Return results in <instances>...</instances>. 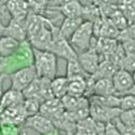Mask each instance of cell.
Wrapping results in <instances>:
<instances>
[{"instance_id": "obj_33", "label": "cell", "mask_w": 135, "mask_h": 135, "mask_svg": "<svg viewBox=\"0 0 135 135\" xmlns=\"http://www.w3.org/2000/svg\"><path fill=\"white\" fill-rule=\"evenodd\" d=\"M119 118L126 126L135 129V109L128 110V111H121Z\"/></svg>"}, {"instance_id": "obj_35", "label": "cell", "mask_w": 135, "mask_h": 135, "mask_svg": "<svg viewBox=\"0 0 135 135\" xmlns=\"http://www.w3.org/2000/svg\"><path fill=\"white\" fill-rule=\"evenodd\" d=\"M121 69L127 70L131 74L135 73V55L127 54L124 61H123V63H122Z\"/></svg>"}, {"instance_id": "obj_16", "label": "cell", "mask_w": 135, "mask_h": 135, "mask_svg": "<svg viewBox=\"0 0 135 135\" xmlns=\"http://www.w3.org/2000/svg\"><path fill=\"white\" fill-rule=\"evenodd\" d=\"M55 8L63 14L64 17L76 18L83 16V6L80 1H63L60 7Z\"/></svg>"}, {"instance_id": "obj_10", "label": "cell", "mask_w": 135, "mask_h": 135, "mask_svg": "<svg viewBox=\"0 0 135 135\" xmlns=\"http://www.w3.org/2000/svg\"><path fill=\"white\" fill-rule=\"evenodd\" d=\"M23 104L13 106L1 111V126H17V127L23 126L24 127L28 117L26 115Z\"/></svg>"}, {"instance_id": "obj_37", "label": "cell", "mask_w": 135, "mask_h": 135, "mask_svg": "<svg viewBox=\"0 0 135 135\" xmlns=\"http://www.w3.org/2000/svg\"><path fill=\"white\" fill-rule=\"evenodd\" d=\"M123 49H124L127 54H131V55H135V41L134 40H127L121 42Z\"/></svg>"}, {"instance_id": "obj_39", "label": "cell", "mask_w": 135, "mask_h": 135, "mask_svg": "<svg viewBox=\"0 0 135 135\" xmlns=\"http://www.w3.org/2000/svg\"><path fill=\"white\" fill-rule=\"evenodd\" d=\"M47 135H66V134H62V133H61V131L55 130L54 132H52V133H50V134H47Z\"/></svg>"}, {"instance_id": "obj_23", "label": "cell", "mask_w": 135, "mask_h": 135, "mask_svg": "<svg viewBox=\"0 0 135 135\" xmlns=\"http://www.w3.org/2000/svg\"><path fill=\"white\" fill-rule=\"evenodd\" d=\"M74 135H97L96 121H94L91 117L79 121L77 123L76 132Z\"/></svg>"}, {"instance_id": "obj_24", "label": "cell", "mask_w": 135, "mask_h": 135, "mask_svg": "<svg viewBox=\"0 0 135 135\" xmlns=\"http://www.w3.org/2000/svg\"><path fill=\"white\" fill-rule=\"evenodd\" d=\"M88 90V79H74L69 80L68 94L75 97H83Z\"/></svg>"}, {"instance_id": "obj_32", "label": "cell", "mask_w": 135, "mask_h": 135, "mask_svg": "<svg viewBox=\"0 0 135 135\" xmlns=\"http://www.w3.org/2000/svg\"><path fill=\"white\" fill-rule=\"evenodd\" d=\"M120 109H121V111H128V110L135 109V96H133L131 94L121 96Z\"/></svg>"}, {"instance_id": "obj_15", "label": "cell", "mask_w": 135, "mask_h": 135, "mask_svg": "<svg viewBox=\"0 0 135 135\" xmlns=\"http://www.w3.org/2000/svg\"><path fill=\"white\" fill-rule=\"evenodd\" d=\"M25 100V97L23 95V93L16 91L13 89H9L2 94L1 96V102H0V110L3 111L8 108H11L13 106L23 104Z\"/></svg>"}, {"instance_id": "obj_11", "label": "cell", "mask_w": 135, "mask_h": 135, "mask_svg": "<svg viewBox=\"0 0 135 135\" xmlns=\"http://www.w3.org/2000/svg\"><path fill=\"white\" fill-rule=\"evenodd\" d=\"M24 128L31 129L33 131L38 132L40 135H47L54 132L55 130H57L55 128L54 123L52 122V120L42 116L41 114L28 118L24 124Z\"/></svg>"}, {"instance_id": "obj_7", "label": "cell", "mask_w": 135, "mask_h": 135, "mask_svg": "<svg viewBox=\"0 0 135 135\" xmlns=\"http://www.w3.org/2000/svg\"><path fill=\"white\" fill-rule=\"evenodd\" d=\"M0 32H1V37H10L20 42L27 41V28L25 21L11 18L9 23L1 24Z\"/></svg>"}, {"instance_id": "obj_1", "label": "cell", "mask_w": 135, "mask_h": 135, "mask_svg": "<svg viewBox=\"0 0 135 135\" xmlns=\"http://www.w3.org/2000/svg\"><path fill=\"white\" fill-rule=\"evenodd\" d=\"M33 63H35L33 48L28 41L22 42L14 54L8 56V57H1V61H0L1 80L23 68L33 66Z\"/></svg>"}, {"instance_id": "obj_13", "label": "cell", "mask_w": 135, "mask_h": 135, "mask_svg": "<svg viewBox=\"0 0 135 135\" xmlns=\"http://www.w3.org/2000/svg\"><path fill=\"white\" fill-rule=\"evenodd\" d=\"M40 114L44 117L52 120V122L56 119H59L65 114V109L63 107V104L61 99L59 98H52L49 100H46L41 104Z\"/></svg>"}, {"instance_id": "obj_21", "label": "cell", "mask_w": 135, "mask_h": 135, "mask_svg": "<svg viewBox=\"0 0 135 135\" xmlns=\"http://www.w3.org/2000/svg\"><path fill=\"white\" fill-rule=\"evenodd\" d=\"M69 88V79L66 76L56 77L52 80V89L55 98L62 99L65 95L68 94Z\"/></svg>"}, {"instance_id": "obj_38", "label": "cell", "mask_w": 135, "mask_h": 135, "mask_svg": "<svg viewBox=\"0 0 135 135\" xmlns=\"http://www.w3.org/2000/svg\"><path fill=\"white\" fill-rule=\"evenodd\" d=\"M106 135H121V132L114 122H109L106 124Z\"/></svg>"}, {"instance_id": "obj_2", "label": "cell", "mask_w": 135, "mask_h": 135, "mask_svg": "<svg viewBox=\"0 0 135 135\" xmlns=\"http://www.w3.org/2000/svg\"><path fill=\"white\" fill-rule=\"evenodd\" d=\"M35 54V63L33 66L36 68L38 78L53 80L56 78L57 73V56L50 51H40L33 49Z\"/></svg>"}, {"instance_id": "obj_6", "label": "cell", "mask_w": 135, "mask_h": 135, "mask_svg": "<svg viewBox=\"0 0 135 135\" xmlns=\"http://www.w3.org/2000/svg\"><path fill=\"white\" fill-rule=\"evenodd\" d=\"M95 44H96V38H94L93 40L91 49L78 55V61H79L80 65L82 66L84 71L90 76H92L96 73L100 63L103 62L100 55L95 49Z\"/></svg>"}, {"instance_id": "obj_18", "label": "cell", "mask_w": 135, "mask_h": 135, "mask_svg": "<svg viewBox=\"0 0 135 135\" xmlns=\"http://www.w3.org/2000/svg\"><path fill=\"white\" fill-rule=\"evenodd\" d=\"M119 69L120 68L118 66H116L114 63H111L108 60H104L100 63L96 73L90 78H91L92 81H97L100 79H112Z\"/></svg>"}, {"instance_id": "obj_28", "label": "cell", "mask_w": 135, "mask_h": 135, "mask_svg": "<svg viewBox=\"0 0 135 135\" xmlns=\"http://www.w3.org/2000/svg\"><path fill=\"white\" fill-rule=\"evenodd\" d=\"M108 18L111 20V22L117 26V28H118L120 31L127 29L128 26H129V22H128L127 17L123 15V13L121 12L119 9H118L117 11H115V12L112 13Z\"/></svg>"}, {"instance_id": "obj_27", "label": "cell", "mask_w": 135, "mask_h": 135, "mask_svg": "<svg viewBox=\"0 0 135 135\" xmlns=\"http://www.w3.org/2000/svg\"><path fill=\"white\" fill-rule=\"evenodd\" d=\"M119 10L123 13L129 22H135V1H119L118 2Z\"/></svg>"}, {"instance_id": "obj_41", "label": "cell", "mask_w": 135, "mask_h": 135, "mask_svg": "<svg viewBox=\"0 0 135 135\" xmlns=\"http://www.w3.org/2000/svg\"><path fill=\"white\" fill-rule=\"evenodd\" d=\"M132 75H133V79H134V81H135V73H133Z\"/></svg>"}, {"instance_id": "obj_29", "label": "cell", "mask_w": 135, "mask_h": 135, "mask_svg": "<svg viewBox=\"0 0 135 135\" xmlns=\"http://www.w3.org/2000/svg\"><path fill=\"white\" fill-rule=\"evenodd\" d=\"M23 105H24V109L26 111V115L28 118L40 114L41 103L38 99H25Z\"/></svg>"}, {"instance_id": "obj_26", "label": "cell", "mask_w": 135, "mask_h": 135, "mask_svg": "<svg viewBox=\"0 0 135 135\" xmlns=\"http://www.w3.org/2000/svg\"><path fill=\"white\" fill-rule=\"evenodd\" d=\"M103 20H104V26H103V31H102V38L118 40L119 35H120V30L112 23L110 18L103 16Z\"/></svg>"}, {"instance_id": "obj_17", "label": "cell", "mask_w": 135, "mask_h": 135, "mask_svg": "<svg viewBox=\"0 0 135 135\" xmlns=\"http://www.w3.org/2000/svg\"><path fill=\"white\" fill-rule=\"evenodd\" d=\"M83 22L84 20L82 17H76V18L65 17L62 25L60 26V35L69 41L71 37L76 33V31L79 29V27L83 24Z\"/></svg>"}, {"instance_id": "obj_14", "label": "cell", "mask_w": 135, "mask_h": 135, "mask_svg": "<svg viewBox=\"0 0 135 135\" xmlns=\"http://www.w3.org/2000/svg\"><path fill=\"white\" fill-rule=\"evenodd\" d=\"M7 8L11 17L18 21H26L30 13V8L28 1L22 0H9L7 1Z\"/></svg>"}, {"instance_id": "obj_34", "label": "cell", "mask_w": 135, "mask_h": 135, "mask_svg": "<svg viewBox=\"0 0 135 135\" xmlns=\"http://www.w3.org/2000/svg\"><path fill=\"white\" fill-rule=\"evenodd\" d=\"M23 128L17 126H1V135H26V131Z\"/></svg>"}, {"instance_id": "obj_3", "label": "cell", "mask_w": 135, "mask_h": 135, "mask_svg": "<svg viewBox=\"0 0 135 135\" xmlns=\"http://www.w3.org/2000/svg\"><path fill=\"white\" fill-rule=\"evenodd\" d=\"M94 31L93 23L91 22H83V24L76 31V33L69 40L71 47L75 49L77 54L79 55L88 50L91 49L94 40Z\"/></svg>"}, {"instance_id": "obj_12", "label": "cell", "mask_w": 135, "mask_h": 135, "mask_svg": "<svg viewBox=\"0 0 135 135\" xmlns=\"http://www.w3.org/2000/svg\"><path fill=\"white\" fill-rule=\"evenodd\" d=\"M112 82H114L117 95H119V96L129 94L131 89L135 84V81L133 79V75L127 70H123V69H119L117 71V74L112 78Z\"/></svg>"}, {"instance_id": "obj_36", "label": "cell", "mask_w": 135, "mask_h": 135, "mask_svg": "<svg viewBox=\"0 0 135 135\" xmlns=\"http://www.w3.org/2000/svg\"><path fill=\"white\" fill-rule=\"evenodd\" d=\"M112 122H114L116 124V127L119 129V131L121 132V135H135V129L126 126L124 123L120 120V118L115 119Z\"/></svg>"}, {"instance_id": "obj_22", "label": "cell", "mask_w": 135, "mask_h": 135, "mask_svg": "<svg viewBox=\"0 0 135 135\" xmlns=\"http://www.w3.org/2000/svg\"><path fill=\"white\" fill-rule=\"evenodd\" d=\"M20 41L10 38V37H1L0 38V55L1 57H8V56L14 54L21 46Z\"/></svg>"}, {"instance_id": "obj_9", "label": "cell", "mask_w": 135, "mask_h": 135, "mask_svg": "<svg viewBox=\"0 0 135 135\" xmlns=\"http://www.w3.org/2000/svg\"><path fill=\"white\" fill-rule=\"evenodd\" d=\"M53 28H54V25L51 22L48 26L42 28L37 35L29 38L27 41L31 44V47L33 49L51 52L52 46H53Z\"/></svg>"}, {"instance_id": "obj_8", "label": "cell", "mask_w": 135, "mask_h": 135, "mask_svg": "<svg viewBox=\"0 0 135 135\" xmlns=\"http://www.w3.org/2000/svg\"><path fill=\"white\" fill-rule=\"evenodd\" d=\"M90 103H91V118L96 122H102L107 124L120 117V108H111L95 102H91V100Z\"/></svg>"}, {"instance_id": "obj_5", "label": "cell", "mask_w": 135, "mask_h": 135, "mask_svg": "<svg viewBox=\"0 0 135 135\" xmlns=\"http://www.w3.org/2000/svg\"><path fill=\"white\" fill-rule=\"evenodd\" d=\"M6 78L9 79L11 82V89L16 90V91H20V92H23L36 78H38V76H37L35 66H29V67H26V68H23V69L12 74V75H10Z\"/></svg>"}, {"instance_id": "obj_31", "label": "cell", "mask_w": 135, "mask_h": 135, "mask_svg": "<svg viewBox=\"0 0 135 135\" xmlns=\"http://www.w3.org/2000/svg\"><path fill=\"white\" fill-rule=\"evenodd\" d=\"M127 40H134L135 41V22L130 23L127 29L120 31L118 41L121 43V42L127 41Z\"/></svg>"}, {"instance_id": "obj_4", "label": "cell", "mask_w": 135, "mask_h": 135, "mask_svg": "<svg viewBox=\"0 0 135 135\" xmlns=\"http://www.w3.org/2000/svg\"><path fill=\"white\" fill-rule=\"evenodd\" d=\"M57 57L65 60L66 62L78 61V54L68 40H66L60 35V27L54 26L53 28V46L52 50Z\"/></svg>"}, {"instance_id": "obj_20", "label": "cell", "mask_w": 135, "mask_h": 135, "mask_svg": "<svg viewBox=\"0 0 135 135\" xmlns=\"http://www.w3.org/2000/svg\"><path fill=\"white\" fill-rule=\"evenodd\" d=\"M66 77L69 80H74V79H89L91 76L84 71L79 61H71V62H67Z\"/></svg>"}, {"instance_id": "obj_25", "label": "cell", "mask_w": 135, "mask_h": 135, "mask_svg": "<svg viewBox=\"0 0 135 135\" xmlns=\"http://www.w3.org/2000/svg\"><path fill=\"white\" fill-rule=\"evenodd\" d=\"M25 99H38L42 104L41 100V80L40 78H36L23 92Z\"/></svg>"}, {"instance_id": "obj_42", "label": "cell", "mask_w": 135, "mask_h": 135, "mask_svg": "<svg viewBox=\"0 0 135 135\" xmlns=\"http://www.w3.org/2000/svg\"><path fill=\"white\" fill-rule=\"evenodd\" d=\"M66 135H73V134H66Z\"/></svg>"}, {"instance_id": "obj_30", "label": "cell", "mask_w": 135, "mask_h": 135, "mask_svg": "<svg viewBox=\"0 0 135 135\" xmlns=\"http://www.w3.org/2000/svg\"><path fill=\"white\" fill-rule=\"evenodd\" d=\"M81 98V97H80ZM80 98L79 97H75L73 95H69V94H67L65 95L62 99H61V102L63 104V107L65 109V111L67 112H71L74 110L77 109L78 105H79L80 103Z\"/></svg>"}, {"instance_id": "obj_19", "label": "cell", "mask_w": 135, "mask_h": 135, "mask_svg": "<svg viewBox=\"0 0 135 135\" xmlns=\"http://www.w3.org/2000/svg\"><path fill=\"white\" fill-rule=\"evenodd\" d=\"M119 41L116 39H108V38H99L96 39L95 49L100 55L102 60H106L116 51L119 46Z\"/></svg>"}, {"instance_id": "obj_40", "label": "cell", "mask_w": 135, "mask_h": 135, "mask_svg": "<svg viewBox=\"0 0 135 135\" xmlns=\"http://www.w3.org/2000/svg\"><path fill=\"white\" fill-rule=\"evenodd\" d=\"M129 94H131V95L135 96V84H134V86L131 89V91H130V93H129Z\"/></svg>"}]
</instances>
